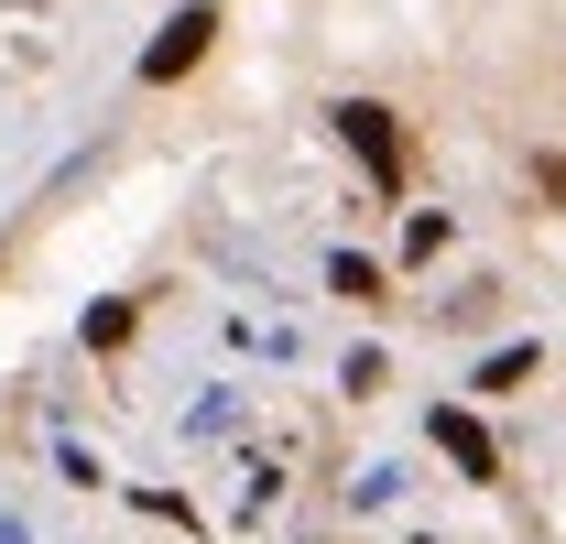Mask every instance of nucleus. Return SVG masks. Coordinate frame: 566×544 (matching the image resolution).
Instances as JSON below:
<instances>
[{
	"label": "nucleus",
	"instance_id": "1",
	"mask_svg": "<svg viewBox=\"0 0 566 544\" xmlns=\"http://www.w3.org/2000/svg\"><path fill=\"white\" fill-rule=\"evenodd\" d=\"M0 544H566V0H208L0 229Z\"/></svg>",
	"mask_w": 566,
	"mask_h": 544
}]
</instances>
